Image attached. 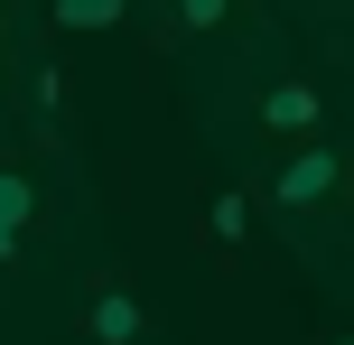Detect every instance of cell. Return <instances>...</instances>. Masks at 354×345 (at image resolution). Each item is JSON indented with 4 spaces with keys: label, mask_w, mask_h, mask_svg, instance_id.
Returning <instances> with one entry per match:
<instances>
[{
    "label": "cell",
    "mask_w": 354,
    "mask_h": 345,
    "mask_svg": "<svg viewBox=\"0 0 354 345\" xmlns=\"http://www.w3.org/2000/svg\"><path fill=\"white\" fill-rule=\"evenodd\" d=\"M140 290H131V280H93V299H84V336L93 345H140Z\"/></svg>",
    "instance_id": "obj_2"
},
{
    "label": "cell",
    "mask_w": 354,
    "mask_h": 345,
    "mask_svg": "<svg viewBox=\"0 0 354 345\" xmlns=\"http://www.w3.org/2000/svg\"><path fill=\"white\" fill-rule=\"evenodd\" d=\"M326 345H345V336H326Z\"/></svg>",
    "instance_id": "obj_8"
},
{
    "label": "cell",
    "mask_w": 354,
    "mask_h": 345,
    "mask_svg": "<svg viewBox=\"0 0 354 345\" xmlns=\"http://www.w3.org/2000/svg\"><path fill=\"white\" fill-rule=\"evenodd\" d=\"M345 187V159H336V140H299L280 159V178H270V205H326Z\"/></svg>",
    "instance_id": "obj_1"
},
{
    "label": "cell",
    "mask_w": 354,
    "mask_h": 345,
    "mask_svg": "<svg viewBox=\"0 0 354 345\" xmlns=\"http://www.w3.org/2000/svg\"><path fill=\"white\" fill-rule=\"evenodd\" d=\"M233 19H243V0H177V28H233Z\"/></svg>",
    "instance_id": "obj_6"
},
{
    "label": "cell",
    "mask_w": 354,
    "mask_h": 345,
    "mask_svg": "<svg viewBox=\"0 0 354 345\" xmlns=\"http://www.w3.org/2000/svg\"><path fill=\"white\" fill-rule=\"evenodd\" d=\"M317 122H326V103H317V84H299V75L261 93V131L270 140H317Z\"/></svg>",
    "instance_id": "obj_3"
},
{
    "label": "cell",
    "mask_w": 354,
    "mask_h": 345,
    "mask_svg": "<svg viewBox=\"0 0 354 345\" xmlns=\"http://www.w3.org/2000/svg\"><path fill=\"white\" fill-rule=\"evenodd\" d=\"M205 224H214V243H224V261H233V252H243V234H252V196H243V187H224Z\"/></svg>",
    "instance_id": "obj_4"
},
{
    "label": "cell",
    "mask_w": 354,
    "mask_h": 345,
    "mask_svg": "<svg viewBox=\"0 0 354 345\" xmlns=\"http://www.w3.org/2000/svg\"><path fill=\"white\" fill-rule=\"evenodd\" d=\"M28 103H37V122L56 131V112H66V66H37L28 75Z\"/></svg>",
    "instance_id": "obj_7"
},
{
    "label": "cell",
    "mask_w": 354,
    "mask_h": 345,
    "mask_svg": "<svg viewBox=\"0 0 354 345\" xmlns=\"http://www.w3.org/2000/svg\"><path fill=\"white\" fill-rule=\"evenodd\" d=\"M131 0H56V28H122Z\"/></svg>",
    "instance_id": "obj_5"
}]
</instances>
